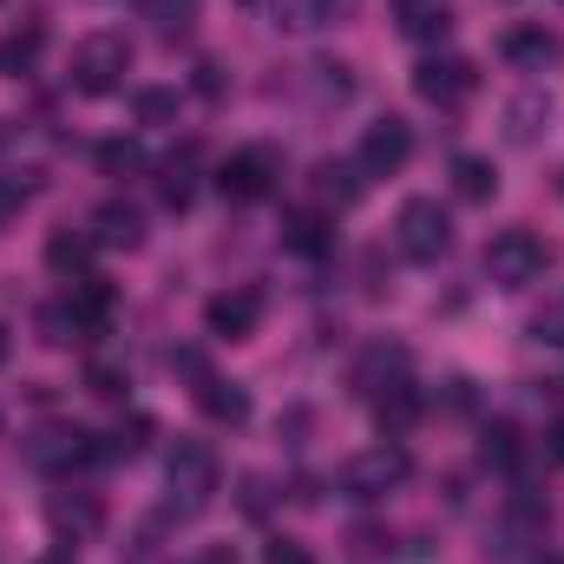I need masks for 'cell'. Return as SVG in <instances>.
I'll return each instance as SVG.
<instances>
[{
    "label": "cell",
    "instance_id": "17",
    "mask_svg": "<svg viewBox=\"0 0 564 564\" xmlns=\"http://www.w3.org/2000/svg\"><path fill=\"white\" fill-rule=\"evenodd\" d=\"M282 243H289L295 257H322V250L335 243V224H328L322 210H295V217H282Z\"/></svg>",
    "mask_w": 564,
    "mask_h": 564
},
{
    "label": "cell",
    "instance_id": "38",
    "mask_svg": "<svg viewBox=\"0 0 564 564\" xmlns=\"http://www.w3.org/2000/svg\"><path fill=\"white\" fill-rule=\"evenodd\" d=\"M197 564H243V558H237V545H204Z\"/></svg>",
    "mask_w": 564,
    "mask_h": 564
},
{
    "label": "cell",
    "instance_id": "37",
    "mask_svg": "<svg viewBox=\"0 0 564 564\" xmlns=\"http://www.w3.org/2000/svg\"><path fill=\"white\" fill-rule=\"evenodd\" d=\"M197 93H210V99L224 93V66H217V59H204V66H197Z\"/></svg>",
    "mask_w": 564,
    "mask_h": 564
},
{
    "label": "cell",
    "instance_id": "9",
    "mask_svg": "<svg viewBox=\"0 0 564 564\" xmlns=\"http://www.w3.org/2000/svg\"><path fill=\"white\" fill-rule=\"evenodd\" d=\"M204 322H210V335H224V341L257 335V322H263V289H224V295H210V302H204Z\"/></svg>",
    "mask_w": 564,
    "mask_h": 564
},
{
    "label": "cell",
    "instance_id": "14",
    "mask_svg": "<svg viewBox=\"0 0 564 564\" xmlns=\"http://www.w3.org/2000/svg\"><path fill=\"white\" fill-rule=\"evenodd\" d=\"M506 59L525 66V73H545V66H558L564 59V40L558 33H545V26H512V33H506Z\"/></svg>",
    "mask_w": 564,
    "mask_h": 564
},
{
    "label": "cell",
    "instance_id": "22",
    "mask_svg": "<svg viewBox=\"0 0 564 564\" xmlns=\"http://www.w3.org/2000/svg\"><path fill=\"white\" fill-rule=\"evenodd\" d=\"M66 308H73V322H79V328H106V315H112V289H106L99 276L73 282V295H66Z\"/></svg>",
    "mask_w": 564,
    "mask_h": 564
},
{
    "label": "cell",
    "instance_id": "4",
    "mask_svg": "<svg viewBox=\"0 0 564 564\" xmlns=\"http://www.w3.org/2000/svg\"><path fill=\"white\" fill-rule=\"evenodd\" d=\"M408 473H414L408 446L381 440V446H368V453H355V459L341 466V492H348V499H388V492H394Z\"/></svg>",
    "mask_w": 564,
    "mask_h": 564
},
{
    "label": "cell",
    "instance_id": "1",
    "mask_svg": "<svg viewBox=\"0 0 564 564\" xmlns=\"http://www.w3.org/2000/svg\"><path fill=\"white\" fill-rule=\"evenodd\" d=\"M126 73H132V40L126 33H86L79 46H73V93H86V99H106V93H119L126 86Z\"/></svg>",
    "mask_w": 564,
    "mask_h": 564
},
{
    "label": "cell",
    "instance_id": "32",
    "mask_svg": "<svg viewBox=\"0 0 564 564\" xmlns=\"http://www.w3.org/2000/svg\"><path fill=\"white\" fill-rule=\"evenodd\" d=\"M86 388H93L99 401H119V394H126V375H119L112 361H93V368H86Z\"/></svg>",
    "mask_w": 564,
    "mask_h": 564
},
{
    "label": "cell",
    "instance_id": "18",
    "mask_svg": "<svg viewBox=\"0 0 564 564\" xmlns=\"http://www.w3.org/2000/svg\"><path fill=\"white\" fill-rule=\"evenodd\" d=\"M394 20L408 40H446V26H453L446 0H394Z\"/></svg>",
    "mask_w": 564,
    "mask_h": 564
},
{
    "label": "cell",
    "instance_id": "2",
    "mask_svg": "<svg viewBox=\"0 0 564 564\" xmlns=\"http://www.w3.org/2000/svg\"><path fill=\"white\" fill-rule=\"evenodd\" d=\"M394 243H401L408 263H440L453 250V224H446V210L433 197H408L401 217H394Z\"/></svg>",
    "mask_w": 564,
    "mask_h": 564
},
{
    "label": "cell",
    "instance_id": "12",
    "mask_svg": "<svg viewBox=\"0 0 564 564\" xmlns=\"http://www.w3.org/2000/svg\"><path fill=\"white\" fill-rule=\"evenodd\" d=\"M46 525L59 539H93L99 532V499L93 492H53L46 499Z\"/></svg>",
    "mask_w": 564,
    "mask_h": 564
},
{
    "label": "cell",
    "instance_id": "23",
    "mask_svg": "<svg viewBox=\"0 0 564 564\" xmlns=\"http://www.w3.org/2000/svg\"><path fill=\"white\" fill-rule=\"evenodd\" d=\"M335 13H341V0H276V20H282V26H295V33L328 26Z\"/></svg>",
    "mask_w": 564,
    "mask_h": 564
},
{
    "label": "cell",
    "instance_id": "21",
    "mask_svg": "<svg viewBox=\"0 0 564 564\" xmlns=\"http://www.w3.org/2000/svg\"><path fill=\"white\" fill-rule=\"evenodd\" d=\"M394 381H408V355H401V348H375V355L361 361V375H355V388H361L368 401H375L381 388H394Z\"/></svg>",
    "mask_w": 564,
    "mask_h": 564
},
{
    "label": "cell",
    "instance_id": "31",
    "mask_svg": "<svg viewBox=\"0 0 564 564\" xmlns=\"http://www.w3.org/2000/svg\"><path fill=\"white\" fill-rule=\"evenodd\" d=\"M532 335H539L545 348H564V295H558V302H545V308L532 315Z\"/></svg>",
    "mask_w": 564,
    "mask_h": 564
},
{
    "label": "cell",
    "instance_id": "10",
    "mask_svg": "<svg viewBox=\"0 0 564 564\" xmlns=\"http://www.w3.org/2000/svg\"><path fill=\"white\" fill-rule=\"evenodd\" d=\"M414 93H421L426 106H459L473 93V66L453 59V53H433V59L414 66Z\"/></svg>",
    "mask_w": 564,
    "mask_h": 564
},
{
    "label": "cell",
    "instance_id": "5",
    "mask_svg": "<svg viewBox=\"0 0 564 564\" xmlns=\"http://www.w3.org/2000/svg\"><path fill=\"white\" fill-rule=\"evenodd\" d=\"M164 479H171V506H177V512H204L210 492H217V453H210L204 440H177Z\"/></svg>",
    "mask_w": 564,
    "mask_h": 564
},
{
    "label": "cell",
    "instance_id": "16",
    "mask_svg": "<svg viewBox=\"0 0 564 564\" xmlns=\"http://www.w3.org/2000/svg\"><path fill=\"white\" fill-rule=\"evenodd\" d=\"M375 421H381V433H388V440H401L408 426L421 421V388H414V381L381 388V394H375Z\"/></svg>",
    "mask_w": 564,
    "mask_h": 564
},
{
    "label": "cell",
    "instance_id": "41",
    "mask_svg": "<svg viewBox=\"0 0 564 564\" xmlns=\"http://www.w3.org/2000/svg\"><path fill=\"white\" fill-rule=\"evenodd\" d=\"M40 564H73V558H40Z\"/></svg>",
    "mask_w": 564,
    "mask_h": 564
},
{
    "label": "cell",
    "instance_id": "6",
    "mask_svg": "<svg viewBox=\"0 0 564 564\" xmlns=\"http://www.w3.org/2000/svg\"><path fill=\"white\" fill-rule=\"evenodd\" d=\"M486 276L499 282V289H532V282L545 276V243L532 230H499L486 243Z\"/></svg>",
    "mask_w": 564,
    "mask_h": 564
},
{
    "label": "cell",
    "instance_id": "19",
    "mask_svg": "<svg viewBox=\"0 0 564 564\" xmlns=\"http://www.w3.org/2000/svg\"><path fill=\"white\" fill-rule=\"evenodd\" d=\"M197 408H204L210 421H224V426L250 421V394H243L237 381H204V388H197Z\"/></svg>",
    "mask_w": 564,
    "mask_h": 564
},
{
    "label": "cell",
    "instance_id": "35",
    "mask_svg": "<svg viewBox=\"0 0 564 564\" xmlns=\"http://www.w3.org/2000/svg\"><path fill=\"white\" fill-rule=\"evenodd\" d=\"M539 453H545V466H564V421H552V426H545Z\"/></svg>",
    "mask_w": 564,
    "mask_h": 564
},
{
    "label": "cell",
    "instance_id": "24",
    "mask_svg": "<svg viewBox=\"0 0 564 564\" xmlns=\"http://www.w3.org/2000/svg\"><path fill=\"white\" fill-rule=\"evenodd\" d=\"M132 112H139V126H171L177 119V93L171 86H139L132 93Z\"/></svg>",
    "mask_w": 564,
    "mask_h": 564
},
{
    "label": "cell",
    "instance_id": "7",
    "mask_svg": "<svg viewBox=\"0 0 564 564\" xmlns=\"http://www.w3.org/2000/svg\"><path fill=\"white\" fill-rule=\"evenodd\" d=\"M86 459H99V440L79 433V426H40V433L26 440V466H33V473H73V466H86Z\"/></svg>",
    "mask_w": 564,
    "mask_h": 564
},
{
    "label": "cell",
    "instance_id": "11",
    "mask_svg": "<svg viewBox=\"0 0 564 564\" xmlns=\"http://www.w3.org/2000/svg\"><path fill=\"white\" fill-rule=\"evenodd\" d=\"M93 230H53L46 237V270L53 276H66V282H86L93 276Z\"/></svg>",
    "mask_w": 564,
    "mask_h": 564
},
{
    "label": "cell",
    "instance_id": "13",
    "mask_svg": "<svg viewBox=\"0 0 564 564\" xmlns=\"http://www.w3.org/2000/svg\"><path fill=\"white\" fill-rule=\"evenodd\" d=\"M46 53V26L40 20H20L13 33H0V79H26Z\"/></svg>",
    "mask_w": 564,
    "mask_h": 564
},
{
    "label": "cell",
    "instance_id": "27",
    "mask_svg": "<svg viewBox=\"0 0 564 564\" xmlns=\"http://www.w3.org/2000/svg\"><path fill=\"white\" fill-rule=\"evenodd\" d=\"M144 433H151V421H144V414H132L119 433H106V440H99V459H132V453L144 446Z\"/></svg>",
    "mask_w": 564,
    "mask_h": 564
},
{
    "label": "cell",
    "instance_id": "40",
    "mask_svg": "<svg viewBox=\"0 0 564 564\" xmlns=\"http://www.w3.org/2000/svg\"><path fill=\"white\" fill-rule=\"evenodd\" d=\"M0 361H7V328H0Z\"/></svg>",
    "mask_w": 564,
    "mask_h": 564
},
{
    "label": "cell",
    "instance_id": "8",
    "mask_svg": "<svg viewBox=\"0 0 564 564\" xmlns=\"http://www.w3.org/2000/svg\"><path fill=\"white\" fill-rule=\"evenodd\" d=\"M408 158H414V132H408V119H375V126L361 132V151H355L361 177H394Z\"/></svg>",
    "mask_w": 564,
    "mask_h": 564
},
{
    "label": "cell",
    "instance_id": "15",
    "mask_svg": "<svg viewBox=\"0 0 564 564\" xmlns=\"http://www.w3.org/2000/svg\"><path fill=\"white\" fill-rule=\"evenodd\" d=\"M86 230H93V243H99V250H132V243L144 237V217L132 210V204H119V197H112V204H99V210H93V224H86Z\"/></svg>",
    "mask_w": 564,
    "mask_h": 564
},
{
    "label": "cell",
    "instance_id": "20",
    "mask_svg": "<svg viewBox=\"0 0 564 564\" xmlns=\"http://www.w3.org/2000/svg\"><path fill=\"white\" fill-rule=\"evenodd\" d=\"M453 191H459L466 204H486V197L499 191V171H492V158H473V151H459V158H453Z\"/></svg>",
    "mask_w": 564,
    "mask_h": 564
},
{
    "label": "cell",
    "instance_id": "33",
    "mask_svg": "<svg viewBox=\"0 0 564 564\" xmlns=\"http://www.w3.org/2000/svg\"><path fill=\"white\" fill-rule=\"evenodd\" d=\"M486 459H499V466H512V459H519V433H512L506 421L486 433Z\"/></svg>",
    "mask_w": 564,
    "mask_h": 564
},
{
    "label": "cell",
    "instance_id": "36",
    "mask_svg": "<svg viewBox=\"0 0 564 564\" xmlns=\"http://www.w3.org/2000/svg\"><path fill=\"white\" fill-rule=\"evenodd\" d=\"M263 564H308V552H302L295 539H276V545L263 552Z\"/></svg>",
    "mask_w": 564,
    "mask_h": 564
},
{
    "label": "cell",
    "instance_id": "34",
    "mask_svg": "<svg viewBox=\"0 0 564 564\" xmlns=\"http://www.w3.org/2000/svg\"><path fill=\"white\" fill-rule=\"evenodd\" d=\"M20 204H26V184H20V177H0V224H7Z\"/></svg>",
    "mask_w": 564,
    "mask_h": 564
},
{
    "label": "cell",
    "instance_id": "29",
    "mask_svg": "<svg viewBox=\"0 0 564 564\" xmlns=\"http://www.w3.org/2000/svg\"><path fill=\"white\" fill-rule=\"evenodd\" d=\"M164 204H171V210H184V204H191V151L164 164Z\"/></svg>",
    "mask_w": 564,
    "mask_h": 564
},
{
    "label": "cell",
    "instance_id": "28",
    "mask_svg": "<svg viewBox=\"0 0 564 564\" xmlns=\"http://www.w3.org/2000/svg\"><path fill=\"white\" fill-rule=\"evenodd\" d=\"M361 171V164H355ZM355 171L348 164H322L315 171V184H322V197H335V204H348V197H361V184H355Z\"/></svg>",
    "mask_w": 564,
    "mask_h": 564
},
{
    "label": "cell",
    "instance_id": "39",
    "mask_svg": "<svg viewBox=\"0 0 564 564\" xmlns=\"http://www.w3.org/2000/svg\"><path fill=\"white\" fill-rule=\"evenodd\" d=\"M532 564H564V558H558V552H545V558H532Z\"/></svg>",
    "mask_w": 564,
    "mask_h": 564
},
{
    "label": "cell",
    "instance_id": "25",
    "mask_svg": "<svg viewBox=\"0 0 564 564\" xmlns=\"http://www.w3.org/2000/svg\"><path fill=\"white\" fill-rule=\"evenodd\" d=\"M506 119H512V144H532L539 139V119H552V99H545V93H525Z\"/></svg>",
    "mask_w": 564,
    "mask_h": 564
},
{
    "label": "cell",
    "instance_id": "26",
    "mask_svg": "<svg viewBox=\"0 0 564 564\" xmlns=\"http://www.w3.org/2000/svg\"><path fill=\"white\" fill-rule=\"evenodd\" d=\"M99 171H106V177H139L144 151L132 139H106V144H99Z\"/></svg>",
    "mask_w": 564,
    "mask_h": 564
},
{
    "label": "cell",
    "instance_id": "3",
    "mask_svg": "<svg viewBox=\"0 0 564 564\" xmlns=\"http://www.w3.org/2000/svg\"><path fill=\"white\" fill-rule=\"evenodd\" d=\"M276 184H282V151L276 144H243V151H230L224 171H217V191H224L230 204H257V197H270Z\"/></svg>",
    "mask_w": 564,
    "mask_h": 564
},
{
    "label": "cell",
    "instance_id": "30",
    "mask_svg": "<svg viewBox=\"0 0 564 564\" xmlns=\"http://www.w3.org/2000/svg\"><path fill=\"white\" fill-rule=\"evenodd\" d=\"M139 7H144V20H158L164 33H171V26H184V20L197 13V0H139Z\"/></svg>",
    "mask_w": 564,
    "mask_h": 564
}]
</instances>
